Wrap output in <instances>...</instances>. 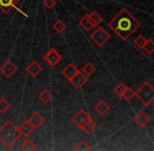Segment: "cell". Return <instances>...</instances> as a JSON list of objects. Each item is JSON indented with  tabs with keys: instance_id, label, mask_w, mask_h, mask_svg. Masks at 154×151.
Wrapping results in <instances>:
<instances>
[{
	"instance_id": "6da1fadb",
	"label": "cell",
	"mask_w": 154,
	"mask_h": 151,
	"mask_svg": "<svg viewBox=\"0 0 154 151\" xmlns=\"http://www.w3.org/2000/svg\"><path fill=\"white\" fill-rule=\"evenodd\" d=\"M108 26L122 40H128L140 28V21L127 9H122L108 22Z\"/></svg>"
},
{
	"instance_id": "7a4b0ae2",
	"label": "cell",
	"mask_w": 154,
	"mask_h": 151,
	"mask_svg": "<svg viewBox=\"0 0 154 151\" xmlns=\"http://www.w3.org/2000/svg\"><path fill=\"white\" fill-rule=\"evenodd\" d=\"M21 138L18 128L13 122L8 121L0 127V142L7 148L13 147Z\"/></svg>"
},
{
	"instance_id": "3957f363",
	"label": "cell",
	"mask_w": 154,
	"mask_h": 151,
	"mask_svg": "<svg viewBox=\"0 0 154 151\" xmlns=\"http://www.w3.org/2000/svg\"><path fill=\"white\" fill-rule=\"evenodd\" d=\"M134 97H136L141 102V104L148 106L154 100V87L151 84V82H143L140 85V87L135 91Z\"/></svg>"
},
{
	"instance_id": "277c9868",
	"label": "cell",
	"mask_w": 154,
	"mask_h": 151,
	"mask_svg": "<svg viewBox=\"0 0 154 151\" xmlns=\"http://www.w3.org/2000/svg\"><path fill=\"white\" fill-rule=\"evenodd\" d=\"M90 38H91V40H92L93 42L97 45V46L101 47L110 40L111 35H110L109 33H108L107 30L103 28V26H98V28H97L96 30H95L94 32L90 35Z\"/></svg>"
},
{
	"instance_id": "5b68a950",
	"label": "cell",
	"mask_w": 154,
	"mask_h": 151,
	"mask_svg": "<svg viewBox=\"0 0 154 151\" xmlns=\"http://www.w3.org/2000/svg\"><path fill=\"white\" fill-rule=\"evenodd\" d=\"M43 59L45 60L48 64L52 67L56 66L60 61L62 60V55L55 48H51L45 56H43Z\"/></svg>"
},
{
	"instance_id": "8992f818",
	"label": "cell",
	"mask_w": 154,
	"mask_h": 151,
	"mask_svg": "<svg viewBox=\"0 0 154 151\" xmlns=\"http://www.w3.org/2000/svg\"><path fill=\"white\" fill-rule=\"evenodd\" d=\"M69 81L71 82V84H72L76 89H80V88H82L87 84V82H88V77H87L82 71L78 70Z\"/></svg>"
},
{
	"instance_id": "52a82bcc",
	"label": "cell",
	"mask_w": 154,
	"mask_h": 151,
	"mask_svg": "<svg viewBox=\"0 0 154 151\" xmlns=\"http://www.w3.org/2000/svg\"><path fill=\"white\" fill-rule=\"evenodd\" d=\"M16 71H17V66L11 60H7L2 65L0 66V72L7 78L13 77L16 74Z\"/></svg>"
},
{
	"instance_id": "ba28073f",
	"label": "cell",
	"mask_w": 154,
	"mask_h": 151,
	"mask_svg": "<svg viewBox=\"0 0 154 151\" xmlns=\"http://www.w3.org/2000/svg\"><path fill=\"white\" fill-rule=\"evenodd\" d=\"M90 118L91 117L89 115V113L87 112L85 109H79V110H78V112L72 117V122L77 126V127L80 128L87 121H88L89 119H90Z\"/></svg>"
},
{
	"instance_id": "9c48e42d",
	"label": "cell",
	"mask_w": 154,
	"mask_h": 151,
	"mask_svg": "<svg viewBox=\"0 0 154 151\" xmlns=\"http://www.w3.org/2000/svg\"><path fill=\"white\" fill-rule=\"evenodd\" d=\"M20 0H0V11L3 14H8L17 7Z\"/></svg>"
},
{
	"instance_id": "30bf717a",
	"label": "cell",
	"mask_w": 154,
	"mask_h": 151,
	"mask_svg": "<svg viewBox=\"0 0 154 151\" xmlns=\"http://www.w3.org/2000/svg\"><path fill=\"white\" fill-rule=\"evenodd\" d=\"M29 121H30V123L33 125L34 129H39V128L42 127V126L45 125V118L43 117L40 112H38V111H35V112L30 117Z\"/></svg>"
},
{
	"instance_id": "8fae6325",
	"label": "cell",
	"mask_w": 154,
	"mask_h": 151,
	"mask_svg": "<svg viewBox=\"0 0 154 151\" xmlns=\"http://www.w3.org/2000/svg\"><path fill=\"white\" fill-rule=\"evenodd\" d=\"M26 71L28 74H30L31 77L33 78H36L38 77L40 72L42 71V66L36 61H32L28 66H26Z\"/></svg>"
},
{
	"instance_id": "7c38bea8",
	"label": "cell",
	"mask_w": 154,
	"mask_h": 151,
	"mask_svg": "<svg viewBox=\"0 0 154 151\" xmlns=\"http://www.w3.org/2000/svg\"><path fill=\"white\" fill-rule=\"evenodd\" d=\"M17 128H18V131H19L20 134H21V136H26V138L34 131V127H33V125L30 123L29 120L23 121L21 123V125Z\"/></svg>"
},
{
	"instance_id": "4fadbf2b",
	"label": "cell",
	"mask_w": 154,
	"mask_h": 151,
	"mask_svg": "<svg viewBox=\"0 0 154 151\" xmlns=\"http://www.w3.org/2000/svg\"><path fill=\"white\" fill-rule=\"evenodd\" d=\"M150 120H151L150 117L146 112H143V111L138 112L134 117V122L139 126V127H146V126L150 123Z\"/></svg>"
},
{
	"instance_id": "5bb4252c",
	"label": "cell",
	"mask_w": 154,
	"mask_h": 151,
	"mask_svg": "<svg viewBox=\"0 0 154 151\" xmlns=\"http://www.w3.org/2000/svg\"><path fill=\"white\" fill-rule=\"evenodd\" d=\"M94 109L99 115H105L110 111V106L106 101L101 100L99 102H97V104L94 106Z\"/></svg>"
},
{
	"instance_id": "9a60e30c",
	"label": "cell",
	"mask_w": 154,
	"mask_h": 151,
	"mask_svg": "<svg viewBox=\"0 0 154 151\" xmlns=\"http://www.w3.org/2000/svg\"><path fill=\"white\" fill-rule=\"evenodd\" d=\"M77 71H78V68L75 66V64L70 63L62 69V74H63V77H66L68 80H70Z\"/></svg>"
},
{
	"instance_id": "2e32d148",
	"label": "cell",
	"mask_w": 154,
	"mask_h": 151,
	"mask_svg": "<svg viewBox=\"0 0 154 151\" xmlns=\"http://www.w3.org/2000/svg\"><path fill=\"white\" fill-rule=\"evenodd\" d=\"M96 127H97L96 122H94L92 118H90V119H89L88 121H87L86 123L80 127V129H82L84 132H86L87 134H90V133H92L95 129H96Z\"/></svg>"
},
{
	"instance_id": "e0dca14e",
	"label": "cell",
	"mask_w": 154,
	"mask_h": 151,
	"mask_svg": "<svg viewBox=\"0 0 154 151\" xmlns=\"http://www.w3.org/2000/svg\"><path fill=\"white\" fill-rule=\"evenodd\" d=\"M79 25L82 26L85 30H87V32H89V30H91L93 28H95V25L93 24V22L91 21V19L89 18L88 14H87L86 16H84V17L79 20Z\"/></svg>"
},
{
	"instance_id": "ac0fdd59",
	"label": "cell",
	"mask_w": 154,
	"mask_h": 151,
	"mask_svg": "<svg viewBox=\"0 0 154 151\" xmlns=\"http://www.w3.org/2000/svg\"><path fill=\"white\" fill-rule=\"evenodd\" d=\"M37 149V145L31 138H26L21 145V150L23 151H35Z\"/></svg>"
},
{
	"instance_id": "d6986e66",
	"label": "cell",
	"mask_w": 154,
	"mask_h": 151,
	"mask_svg": "<svg viewBox=\"0 0 154 151\" xmlns=\"http://www.w3.org/2000/svg\"><path fill=\"white\" fill-rule=\"evenodd\" d=\"M82 71L86 74L87 77H89V76H92V74L96 71V66H95L94 64L91 63V62H88V63H86L84 66H82Z\"/></svg>"
},
{
	"instance_id": "ffe728a7",
	"label": "cell",
	"mask_w": 154,
	"mask_h": 151,
	"mask_svg": "<svg viewBox=\"0 0 154 151\" xmlns=\"http://www.w3.org/2000/svg\"><path fill=\"white\" fill-rule=\"evenodd\" d=\"M88 16H89V18H90L91 21L93 22V24H94L95 26H98L99 24L103 22V18L101 17L100 15H99V13H97V12H95V11L89 13Z\"/></svg>"
},
{
	"instance_id": "44dd1931",
	"label": "cell",
	"mask_w": 154,
	"mask_h": 151,
	"mask_svg": "<svg viewBox=\"0 0 154 151\" xmlns=\"http://www.w3.org/2000/svg\"><path fill=\"white\" fill-rule=\"evenodd\" d=\"M38 98L43 104H48L52 99V94L49 89H43L42 91L38 94Z\"/></svg>"
},
{
	"instance_id": "7402d4cb",
	"label": "cell",
	"mask_w": 154,
	"mask_h": 151,
	"mask_svg": "<svg viewBox=\"0 0 154 151\" xmlns=\"http://www.w3.org/2000/svg\"><path fill=\"white\" fill-rule=\"evenodd\" d=\"M74 150L75 151H91V150H93V148L90 146V144H89L87 141H82V142H79L74 147Z\"/></svg>"
},
{
	"instance_id": "603a6c76",
	"label": "cell",
	"mask_w": 154,
	"mask_h": 151,
	"mask_svg": "<svg viewBox=\"0 0 154 151\" xmlns=\"http://www.w3.org/2000/svg\"><path fill=\"white\" fill-rule=\"evenodd\" d=\"M141 49H143L145 53H147L148 55H152V54L154 53V41L152 40V39L147 40V42L145 43V45H143V47Z\"/></svg>"
},
{
	"instance_id": "cb8c5ba5",
	"label": "cell",
	"mask_w": 154,
	"mask_h": 151,
	"mask_svg": "<svg viewBox=\"0 0 154 151\" xmlns=\"http://www.w3.org/2000/svg\"><path fill=\"white\" fill-rule=\"evenodd\" d=\"M66 28V24L64 23L62 20H57V21L53 24V30H55L56 33H58V34L64 32Z\"/></svg>"
},
{
	"instance_id": "d4e9b609",
	"label": "cell",
	"mask_w": 154,
	"mask_h": 151,
	"mask_svg": "<svg viewBox=\"0 0 154 151\" xmlns=\"http://www.w3.org/2000/svg\"><path fill=\"white\" fill-rule=\"evenodd\" d=\"M11 108V104L7 99H0V113H7L9 109Z\"/></svg>"
},
{
	"instance_id": "484cf974",
	"label": "cell",
	"mask_w": 154,
	"mask_h": 151,
	"mask_svg": "<svg viewBox=\"0 0 154 151\" xmlns=\"http://www.w3.org/2000/svg\"><path fill=\"white\" fill-rule=\"evenodd\" d=\"M146 42H147V39H146L143 35H139L138 37H136V38L133 40V44H134L137 48H140V49L143 47V45H145Z\"/></svg>"
},
{
	"instance_id": "4316f807",
	"label": "cell",
	"mask_w": 154,
	"mask_h": 151,
	"mask_svg": "<svg viewBox=\"0 0 154 151\" xmlns=\"http://www.w3.org/2000/svg\"><path fill=\"white\" fill-rule=\"evenodd\" d=\"M134 94H135V91L132 89V88H130V87H128L127 86V88H126V90L124 91V94H122V98H124L126 101H130L131 99L134 97Z\"/></svg>"
},
{
	"instance_id": "83f0119b",
	"label": "cell",
	"mask_w": 154,
	"mask_h": 151,
	"mask_svg": "<svg viewBox=\"0 0 154 151\" xmlns=\"http://www.w3.org/2000/svg\"><path fill=\"white\" fill-rule=\"evenodd\" d=\"M126 88H127V86L125 85L124 83H118L117 85L115 86V88H114V91H115V94H117L118 97H122L124 91L126 90Z\"/></svg>"
},
{
	"instance_id": "f1b7e54d",
	"label": "cell",
	"mask_w": 154,
	"mask_h": 151,
	"mask_svg": "<svg viewBox=\"0 0 154 151\" xmlns=\"http://www.w3.org/2000/svg\"><path fill=\"white\" fill-rule=\"evenodd\" d=\"M56 4H57L56 0H43V5L49 10H52L53 7H55Z\"/></svg>"
}]
</instances>
